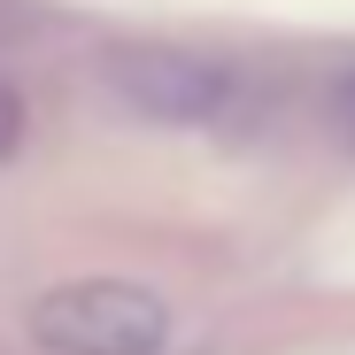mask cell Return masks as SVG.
<instances>
[{
	"mask_svg": "<svg viewBox=\"0 0 355 355\" xmlns=\"http://www.w3.org/2000/svg\"><path fill=\"white\" fill-rule=\"evenodd\" d=\"M108 93L147 124H209L232 101V62L178 46H124L108 54Z\"/></svg>",
	"mask_w": 355,
	"mask_h": 355,
	"instance_id": "2",
	"label": "cell"
},
{
	"mask_svg": "<svg viewBox=\"0 0 355 355\" xmlns=\"http://www.w3.org/2000/svg\"><path fill=\"white\" fill-rule=\"evenodd\" d=\"M39 355H162L170 302L139 278H62L24 309Z\"/></svg>",
	"mask_w": 355,
	"mask_h": 355,
	"instance_id": "1",
	"label": "cell"
}]
</instances>
